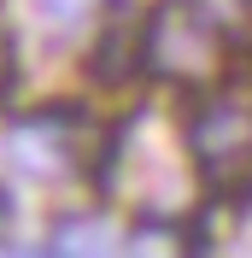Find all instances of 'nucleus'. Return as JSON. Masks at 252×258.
<instances>
[{
    "label": "nucleus",
    "mask_w": 252,
    "mask_h": 258,
    "mask_svg": "<svg viewBox=\"0 0 252 258\" xmlns=\"http://www.w3.org/2000/svg\"><path fill=\"white\" fill-rule=\"evenodd\" d=\"M188 6L229 41V47H252V0H188Z\"/></svg>",
    "instance_id": "0eeeda50"
},
{
    "label": "nucleus",
    "mask_w": 252,
    "mask_h": 258,
    "mask_svg": "<svg viewBox=\"0 0 252 258\" xmlns=\"http://www.w3.org/2000/svg\"><path fill=\"white\" fill-rule=\"evenodd\" d=\"M188 153L217 194L252 188V106H240V100L200 106L188 123Z\"/></svg>",
    "instance_id": "20e7f679"
},
{
    "label": "nucleus",
    "mask_w": 252,
    "mask_h": 258,
    "mask_svg": "<svg viewBox=\"0 0 252 258\" xmlns=\"http://www.w3.org/2000/svg\"><path fill=\"white\" fill-rule=\"evenodd\" d=\"M135 71H141V24H129L123 6H117V18L106 24V35H100V47H94V77L106 88H117Z\"/></svg>",
    "instance_id": "39448f33"
},
{
    "label": "nucleus",
    "mask_w": 252,
    "mask_h": 258,
    "mask_svg": "<svg viewBox=\"0 0 252 258\" xmlns=\"http://www.w3.org/2000/svg\"><path fill=\"white\" fill-rule=\"evenodd\" d=\"M6 153H12V170H24L30 182H71V176L88 170L100 141H94V123L82 112L47 106V112H30V117L12 123Z\"/></svg>",
    "instance_id": "7ed1b4c3"
},
{
    "label": "nucleus",
    "mask_w": 252,
    "mask_h": 258,
    "mask_svg": "<svg viewBox=\"0 0 252 258\" xmlns=\"http://www.w3.org/2000/svg\"><path fill=\"white\" fill-rule=\"evenodd\" d=\"M6 77H12V59H6V41H0V88H6Z\"/></svg>",
    "instance_id": "6e6552de"
},
{
    "label": "nucleus",
    "mask_w": 252,
    "mask_h": 258,
    "mask_svg": "<svg viewBox=\"0 0 252 258\" xmlns=\"http://www.w3.org/2000/svg\"><path fill=\"white\" fill-rule=\"evenodd\" d=\"M24 12H30V30L47 47H65L71 35L88 30V18L100 12V0H24Z\"/></svg>",
    "instance_id": "423d86ee"
},
{
    "label": "nucleus",
    "mask_w": 252,
    "mask_h": 258,
    "mask_svg": "<svg viewBox=\"0 0 252 258\" xmlns=\"http://www.w3.org/2000/svg\"><path fill=\"white\" fill-rule=\"evenodd\" d=\"M223 41L188 0H158L153 18L141 24V71H153L170 88H205L223 77Z\"/></svg>",
    "instance_id": "f257e3e1"
},
{
    "label": "nucleus",
    "mask_w": 252,
    "mask_h": 258,
    "mask_svg": "<svg viewBox=\"0 0 252 258\" xmlns=\"http://www.w3.org/2000/svg\"><path fill=\"white\" fill-rule=\"evenodd\" d=\"M129 170H141V182H123L129 200L141 206V217L164 223V217L188 211V164H182V153L170 147V135L158 129L153 112L129 117L117 147H111V176H129Z\"/></svg>",
    "instance_id": "f03ea898"
}]
</instances>
